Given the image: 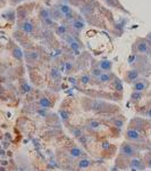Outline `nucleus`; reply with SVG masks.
I'll return each instance as SVG.
<instances>
[{
	"instance_id": "1",
	"label": "nucleus",
	"mask_w": 151,
	"mask_h": 171,
	"mask_svg": "<svg viewBox=\"0 0 151 171\" xmlns=\"http://www.w3.org/2000/svg\"><path fill=\"white\" fill-rule=\"evenodd\" d=\"M119 153L126 158H135L138 154L136 146L131 142H125L119 147Z\"/></svg>"
},
{
	"instance_id": "2",
	"label": "nucleus",
	"mask_w": 151,
	"mask_h": 171,
	"mask_svg": "<svg viewBox=\"0 0 151 171\" xmlns=\"http://www.w3.org/2000/svg\"><path fill=\"white\" fill-rule=\"evenodd\" d=\"M125 136H126V139L131 143H138V142H141L142 139V135L134 128H128L125 132Z\"/></svg>"
},
{
	"instance_id": "3",
	"label": "nucleus",
	"mask_w": 151,
	"mask_h": 171,
	"mask_svg": "<svg viewBox=\"0 0 151 171\" xmlns=\"http://www.w3.org/2000/svg\"><path fill=\"white\" fill-rule=\"evenodd\" d=\"M150 46L147 42V40H139L136 42V51L141 54H149L150 53Z\"/></svg>"
},
{
	"instance_id": "4",
	"label": "nucleus",
	"mask_w": 151,
	"mask_h": 171,
	"mask_svg": "<svg viewBox=\"0 0 151 171\" xmlns=\"http://www.w3.org/2000/svg\"><path fill=\"white\" fill-rule=\"evenodd\" d=\"M148 81L146 79H140V80H136L134 83H133V91H139V92H143L147 88H148Z\"/></svg>"
},
{
	"instance_id": "5",
	"label": "nucleus",
	"mask_w": 151,
	"mask_h": 171,
	"mask_svg": "<svg viewBox=\"0 0 151 171\" xmlns=\"http://www.w3.org/2000/svg\"><path fill=\"white\" fill-rule=\"evenodd\" d=\"M140 77V73L138 70L133 69V70H128L126 72V81L127 82H135Z\"/></svg>"
},
{
	"instance_id": "6",
	"label": "nucleus",
	"mask_w": 151,
	"mask_h": 171,
	"mask_svg": "<svg viewBox=\"0 0 151 171\" xmlns=\"http://www.w3.org/2000/svg\"><path fill=\"white\" fill-rule=\"evenodd\" d=\"M130 166H131V168H134V169H138V170H142V169L146 168L143 161L140 160V159H136V158H132V160L130 161Z\"/></svg>"
},
{
	"instance_id": "7",
	"label": "nucleus",
	"mask_w": 151,
	"mask_h": 171,
	"mask_svg": "<svg viewBox=\"0 0 151 171\" xmlns=\"http://www.w3.org/2000/svg\"><path fill=\"white\" fill-rule=\"evenodd\" d=\"M25 58L27 62H36L40 58V55L35 50H28V51H25Z\"/></svg>"
},
{
	"instance_id": "8",
	"label": "nucleus",
	"mask_w": 151,
	"mask_h": 171,
	"mask_svg": "<svg viewBox=\"0 0 151 171\" xmlns=\"http://www.w3.org/2000/svg\"><path fill=\"white\" fill-rule=\"evenodd\" d=\"M99 67L102 72H109L111 71L113 69V63L110 61H107V59H103V61H100L99 63Z\"/></svg>"
},
{
	"instance_id": "9",
	"label": "nucleus",
	"mask_w": 151,
	"mask_h": 171,
	"mask_svg": "<svg viewBox=\"0 0 151 171\" xmlns=\"http://www.w3.org/2000/svg\"><path fill=\"white\" fill-rule=\"evenodd\" d=\"M21 27H22V30H23L25 33H32V32L34 31V26H33V24H32L31 22H27V21L23 22L22 25H21Z\"/></svg>"
},
{
	"instance_id": "10",
	"label": "nucleus",
	"mask_w": 151,
	"mask_h": 171,
	"mask_svg": "<svg viewBox=\"0 0 151 171\" xmlns=\"http://www.w3.org/2000/svg\"><path fill=\"white\" fill-rule=\"evenodd\" d=\"M39 105H40L42 108H50V107L52 106L51 100H50L49 98H47V97H41V98L39 99Z\"/></svg>"
},
{
	"instance_id": "11",
	"label": "nucleus",
	"mask_w": 151,
	"mask_h": 171,
	"mask_svg": "<svg viewBox=\"0 0 151 171\" xmlns=\"http://www.w3.org/2000/svg\"><path fill=\"white\" fill-rule=\"evenodd\" d=\"M87 127L90 129H93V130H98L100 127H101V123L99 120L97 119H92V120H89L87 121Z\"/></svg>"
},
{
	"instance_id": "12",
	"label": "nucleus",
	"mask_w": 151,
	"mask_h": 171,
	"mask_svg": "<svg viewBox=\"0 0 151 171\" xmlns=\"http://www.w3.org/2000/svg\"><path fill=\"white\" fill-rule=\"evenodd\" d=\"M70 155H71L72 158L78 159V158H81V156L83 155V151H82L81 148H78V147H72V148L70 150Z\"/></svg>"
},
{
	"instance_id": "13",
	"label": "nucleus",
	"mask_w": 151,
	"mask_h": 171,
	"mask_svg": "<svg viewBox=\"0 0 151 171\" xmlns=\"http://www.w3.org/2000/svg\"><path fill=\"white\" fill-rule=\"evenodd\" d=\"M111 79H113V75L109 72H102V74L99 77V80L102 83H108L109 81H111Z\"/></svg>"
},
{
	"instance_id": "14",
	"label": "nucleus",
	"mask_w": 151,
	"mask_h": 171,
	"mask_svg": "<svg viewBox=\"0 0 151 171\" xmlns=\"http://www.w3.org/2000/svg\"><path fill=\"white\" fill-rule=\"evenodd\" d=\"M13 56L17 59V61H22L23 59V51H22V49L19 48V47H15L14 49H13Z\"/></svg>"
},
{
	"instance_id": "15",
	"label": "nucleus",
	"mask_w": 151,
	"mask_h": 171,
	"mask_svg": "<svg viewBox=\"0 0 151 171\" xmlns=\"http://www.w3.org/2000/svg\"><path fill=\"white\" fill-rule=\"evenodd\" d=\"M142 96H143V94H142V92L133 91V92H132V95H131V100H132L133 103H138V102H140V100L142 99Z\"/></svg>"
},
{
	"instance_id": "16",
	"label": "nucleus",
	"mask_w": 151,
	"mask_h": 171,
	"mask_svg": "<svg viewBox=\"0 0 151 171\" xmlns=\"http://www.w3.org/2000/svg\"><path fill=\"white\" fill-rule=\"evenodd\" d=\"M67 42L70 43V46L72 47V49H74L75 51H78V49H79V46H78V43L76 42L75 40L72 38V37H68L67 38Z\"/></svg>"
},
{
	"instance_id": "17",
	"label": "nucleus",
	"mask_w": 151,
	"mask_h": 171,
	"mask_svg": "<svg viewBox=\"0 0 151 171\" xmlns=\"http://www.w3.org/2000/svg\"><path fill=\"white\" fill-rule=\"evenodd\" d=\"M90 164H91V161H90V160L83 159V160H81V161L78 162V168H79V169H86V168L90 167Z\"/></svg>"
},
{
	"instance_id": "18",
	"label": "nucleus",
	"mask_w": 151,
	"mask_h": 171,
	"mask_svg": "<svg viewBox=\"0 0 151 171\" xmlns=\"http://www.w3.org/2000/svg\"><path fill=\"white\" fill-rule=\"evenodd\" d=\"M40 17H41V19L44 22L46 19H48V18H51V16H50V11L48 10V9H41V11H40Z\"/></svg>"
},
{
	"instance_id": "19",
	"label": "nucleus",
	"mask_w": 151,
	"mask_h": 171,
	"mask_svg": "<svg viewBox=\"0 0 151 171\" xmlns=\"http://www.w3.org/2000/svg\"><path fill=\"white\" fill-rule=\"evenodd\" d=\"M58 9H59V11H60V13H63V14H65V15L71 14V11H72L71 7H70V6H67V5H60V6L58 7Z\"/></svg>"
},
{
	"instance_id": "20",
	"label": "nucleus",
	"mask_w": 151,
	"mask_h": 171,
	"mask_svg": "<svg viewBox=\"0 0 151 171\" xmlns=\"http://www.w3.org/2000/svg\"><path fill=\"white\" fill-rule=\"evenodd\" d=\"M102 74V71L100 70V67H94V69H92V71H91V75L92 77H94V78H98L99 79V77Z\"/></svg>"
},
{
	"instance_id": "21",
	"label": "nucleus",
	"mask_w": 151,
	"mask_h": 171,
	"mask_svg": "<svg viewBox=\"0 0 151 171\" xmlns=\"http://www.w3.org/2000/svg\"><path fill=\"white\" fill-rule=\"evenodd\" d=\"M51 17H54L55 19H58V18H60L62 17V13L59 11V9H55V10H52L51 11V15H50Z\"/></svg>"
},
{
	"instance_id": "22",
	"label": "nucleus",
	"mask_w": 151,
	"mask_h": 171,
	"mask_svg": "<svg viewBox=\"0 0 151 171\" xmlns=\"http://www.w3.org/2000/svg\"><path fill=\"white\" fill-rule=\"evenodd\" d=\"M79 81H81V83H83V85H87V83H90V75H86V74L82 75L81 79H79Z\"/></svg>"
},
{
	"instance_id": "23",
	"label": "nucleus",
	"mask_w": 151,
	"mask_h": 171,
	"mask_svg": "<svg viewBox=\"0 0 151 171\" xmlns=\"http://www.w3.org/2000/svg\"><path fill=\"white\" fill-rule=\"evenodd\" d=\"M73 26H74L75 29H77V30H81V29L84 27V23L81 22V21H74V22H73Z\"/></svg>"
},
{
	"instance_id": "24",
	"label": "nucleus",
	"mask_w": 151,
	"mask_h": 171,
	"mask_svg": "<svg viewBox=\"0 0 151 171\" xmlns=\"http://www.w3.org/2000/svg\"><path fill=\"white\" fill-rule=\"evenodd\" d=\"M50 75H51V78H54V79H56V78H58V77H60V72L57 70V69H52L51 70V72H50Z\"/></svg>"
},
{
	"instance_id": "25",
	"label": "nucleus",
	"mask_w": 151,
	"mask_h": 171,
	"mask_svg": "<svg viewBox=\"0 0 151 171\" xmlns=\"http://www.w3.org/2000/svg\"><path fill=\"white\" fill-rule=\"evenodd\" d=\"M59 114H60V116H62L63 120H67V119L70 118V113H68L67 111H65V110H62V111L59 112Z\"/></svg>"
},
{
	"instance_id": "26",
	"label": "nucleus",
	"mask_w": 151,
	"mask_h": 171,
	"mask_svg": "<svg viewBox=\"0 0 151 171\" xmlns=\"http://www.w3.org/2000/svg\"><path fill=\"white\" fill-rule=\"evenodd\" d=\"M114 85H115V89H116L117 91H122V90H123V85H122V82H121V81L116 80Z\"/></svg>"
},
{
	"instance_id": "27",
	"label": "nucleus",
	"mask_w": 151,
	"mask_h": 171,
	"mask_svg": "<svg viewBox=\"0 0 151 171\" xmlns=\"http://www.w3.org/2000/svg\"><path fill=\"white\" fill-rule=\"evenodd\" d=\"M57 32H58L59 34H65V32H66V27H65V26H63V25H60V26H58Z\"/></svg>"
},
{
	"instance_id": "28",
	"label": "nucleus",
	"mask_w": 151,
	"mask_h": 171,
	"mask_svg": "<svg viewBox=\"0 0 151 171\" xmlns=\"http://www.w3.org/2000/svg\"><path fill=\"white\" fill-rule=\"evenodd\" d=\"M114 124L116 126V127H118V128H122L123 127V120H114Z\"/></svg>"
},
{
	"instance_id": "29",
	"label": "nucleus",
	"mask_w": 151,
	"mask_h": 171,
	"mask_svg": "<svg viewBox=\"0 0 151 171\" xmlns=\"http://www.w3.org/2000/svg\"><path fill=\"white\" fill-rule=\"evenodd\" d=\"M31 90V87L28 85H22V92H28Z\"/></svg>"
},
{
	"instance_id": "30",
	"label": "nucleus",
	"mask_w": 151,
	"mask_h": 171,
	"mask_svg": "<svg viewBox=\"0 0 151 171\" xmlns=\"http://www.w3.org/2000/svg\"><path fill=\"white\" fill-rule=\"evenodd\" d=\"M110 147V144L108 143V142H105V143H102V148L103 150H108Z\"/></svg>"
},
{
	"instance_id": "31",
	"label": "nucleus",
	"mask_w": 151,
	"mask_h": 171,
	"mask_svg": "<svg viewBox=\"0 0 151 171\" xmlns=\"http://www.w3.org/2000/svg\"><path fill=\"white\" fill-rule=\"evenodd\" d=\"M72 67H73V64L70 63V62H67V63H66V70H67V71H71Z\"/></svg>"
},
{
	"instance_id": "32",
	"label": "nucleus",
	"mask_w": 151,
	"mask_h": 171,
	"mask_svg": "<svg viewBox=\"0 0 151 171\" xmlns=\"http://www.w3.org/2000/svg\"><path fill=\"white\" fill-rule=\"evenodd\" d=\"M74 136H75V137H81V136H82V131H81V130H75V131H74Z\"/></svg>"
},
{
	"instance_id": "33",
	"label": "nucleus",
	"mask_w": 151,
	"mask_h": 171,
	"mask_svg": "<svg viewBox=\"0 0 151 171\" xmlns=\"http://www.w3.org/2000/svg\"><path fill=\"white\" fill-rule=\"evenodd\" d=\"M146 163H147V166H148L149 168H151V156H148V158H147V162H146Z\"/></svg>"
},
{
	"instance_id": "34",
	"label": "nucleus",
	"mask_w": 151,
	"mask_h": 171,
	"mask_svg": "<svg viewBox=\"0 0 151 171\" xmlns=\"http://www.w3.org/2000/svg\"><path fill=\"white\" fill-rule=\"evenodd\" d=\"M147 42L151 45V32L149 33V34H148V35H147Z\"/></svg>"
},
{
	"instance_id": "35",
	"label": "nucleus",
	"mask_w": 151,
	"mask_h": 171,
	"mask_svg": "<svg viewBox=\"0 0 151 171\" xmlns=\"http://www.w3.org/2000/svg\"><path fill=\"white\" fill-rule=\"evenodd\" d=\"M147 116L151 118V107H149V108H148V111H147Z\"/></svg>"
},
{
	"instance_id": "36",
	"label": "nucleus",
	"mask_w": 151,
	"mask_h": 171,
	"mask_svg": "<svg viewBox=\"0 0 151 171\" xmlns=\"http://www.w3.org/2000/svg\"><path fill=\"white\" fill-rule=\"evenodd\" d=\"M1 94H2V90H1V89H0V95H1Z\"/></svg>"
},
{
	"instance_id": "37",
	"label": "nucleus",
	"mask_w": 151,
	"mask_h": 171,
	"mask_svg": "<svg viewBox=\"0 0 151 171\" xmlns=\"http://www.w3.org/2000/svg\"><path fill=\"white\" fill-rule=\"evenodd\" d=\"M47 171H49V170H47Z\"/></svg>"
}]
</instances>
